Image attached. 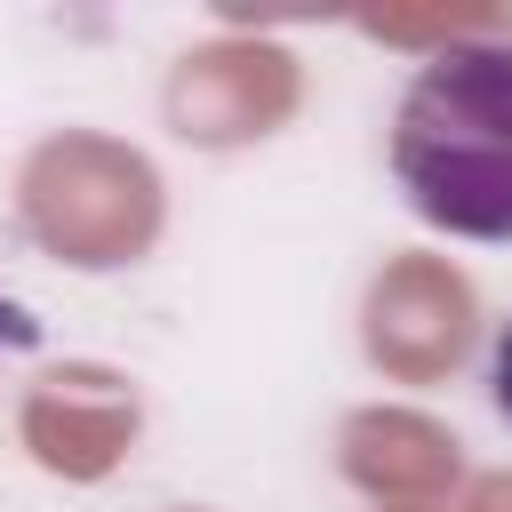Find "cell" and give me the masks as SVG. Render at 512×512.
<instances>
[{"instance_id":"6da1fadb","label":"cell","mask_w":512,"mask_h":512,"mask_svg":"<svg viewBox=\"0 0 512 512\" xmlns=\"http://www.w3.org/2000/svg\"><path fill=\"white\" fill-rule=\"evenodd\" d=\"M392 184L448 240H512V40H448L392 112Z\"/></svg>"},{"instance_id":"7a4b0ae2","label":"cell","mask_w":512,"mask_h":512,"mask_svg":"<svg viewBox=\"0 0 512 512\" xmlns=\"http://www.w3.org/2000/svg\"><path fill=\"white\" fill-rule=\"evenodd\" d=\"M488 400H496V416L512 424V320L496 328V352H488Z\"/></svg>"},{"instance_id":"3957f363","label":"cell","mask_w":512,"mask_h":512,"mask_svg":"<svg viewBox=\"0 0 512 512\" xmlns=\"http://www.w3.org/2000/svg\"><path fill=\"white\" fill-rule=\"evenodd\" d=\"M32 336H40V328H32V320H24V312L0 296V344H32Z\"/></svg>"}]
</instances>
